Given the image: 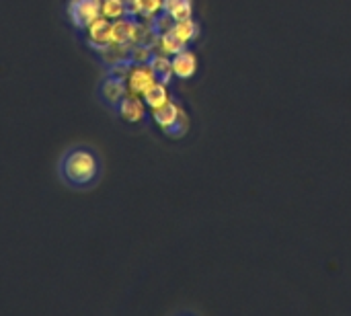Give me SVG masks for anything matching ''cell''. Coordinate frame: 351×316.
Here are the masks:
<instances>
[{"instance_id": "obj_8", "label": "cell", "mask_w": 351, "mask_h": 316, "mask_svg": "<svg viewBox=\"0 0 351 316\" xmlns=\"http://www.w3.org/2000/svg\"><path fill=\"white\" fill-rule=\"evenodd\" d=\"M136 33H138V21L132 16H123L113 21V43H121V45H134L136 43Z\"/></svg>"}, {"instance_id": "obj_6", "label": "cell", "mask_w": 351, "mask_h": 316, "mask_svg": "<svg viewBox=\"0 0 351 316\" xmlns=\"http://www.w3.org/2000/svg\"><path fill=\"white\" fill-rule=\"evenodd\" d=\"M171 66H173V76L187 80L197 72V58L191 49H181L175 56H171Z\"/></svg>"}, {"instance_id": "obj_3", "label": "cell", "mask_w": 351, "mask_h": 316, "mask_svg": "<svg viewBox=\"0 0 351 316\" xmlns=\"http://www.w3.org/2000/svg\"><path fill=\"white\" fill-rule=\"evenodd\" d=\"M125 97H128V82H125V78H121V76L109 74V76L101 82V86H99V99H101L103 105L109 107V109H115V111H117L119 103H121Z\"/></svg>"}, {"instance_id": "obj_4", "label": "cell", "mask_w": 351, "mask_h": 316, "mask_svg": "<svg viewBox=\"0 0 351 316\" xmlns=\"http://www.w3.org/2000/svg\"><path fill=\"white\" fill-rule=\"evenodd\" d=\"M125 82H128V95L142 97L156 82V74L150 68V64H134Z\"/></svg>"}, {"instance_id": "obj_2", "label": "cell", "mask_w": 351, "mask_h": 316, "mask_svg": "<svg viewBox=\"0 0 351 316\" xmlns=\"http://www.w3.org/2000/svg\"><path fill=\"white\" fill-rule=\"evenodd\" d=\"M101 2L103 0H70L68 2V16L72 25L84 31L95 19L101 16Z\"/></svg>"}, {"instance_id": "obj_13", "label": "cell", "mask_w": 351, "mask_h": 316, "mask_svg": "<svg viewBox=\"0 0 351 316\" xmlns=\"http://www.w3.org/2000/svg\"><path fill=\"white\" fill-rule=\"evenodd\" d=\"M154 51H158V53H165V56H175L177 51H181V49H185L187 45L183 43V41H179L171 31L169 33H160V35H156V41H154Z\"/></svg>"}, {"instance_id": "obj_10", "label": "cell", "mask_w": 351, "mask_h": 316, "mask_svg": "<svg viewBox=\"0 0 351 316\" xmlns=\"http://www.w3.org/2000/svg\"><path fill=\"white\" fill-rule=\"evenodd\" d=\"M171 33H173L179 41H183L185 45H189V43H193V41L199 37V25L193 21V16H191V19H183V21H175Z\"/></svg>"}, {"instance_id": "obj_9", "label": "cell", "mask_w": 351, "mask_h": 316, "mask_svg": "<svg viewBox=\"0 0 351 316\" xmlns=\"http://www.w3.org/2000/svg\"><path fill=\"white\" fill-rule=\"evenodd\" d=\"M117 113H119L125 121L138 123V121H142V119L146 117V103H144L140 97L128 95V97L119 103Z\"/></svg>"}, {"instance_id": "obj_5", "label": "cell", "mask_w": 351, "mask_h": 316, "mask_svg": "<svg viewBox=\"0 0 351 316\" xmlns=\"http://www.w3.org/2000/svg\"><path fill=\"white\" fill-rule=\"evenodd\" d=\"M111 31H113V21H109V19H105V16L95 19V21L84 29L86 41H88L95 49H99V51L113 43Z\"/></svg>"}, {"instance_id": "obj_11", "label": "cell", "mask_w": 351, "mask_h": 316, "mask_svg": "<svg viewBox=\"0 0 351 316\" xmlns=\"http://www.w3.org/2000/svg\"><path fill=\"white\" fill-rule=\"evenodd\" d=\"M169 84H165V82H154L144 95H142V101L146 103V107L152 111V109H158V107H162L167 101H171V97H169V88H167Z\"/></svg>"}, {"instance_id": "obj_14", "label": "cell", "mask_w": 351, "mask_h": 316, "mask_svg": "<svg viewBox=\"0 0 351 316\" xmlns=\"http://www.w3.org/2000/svg\"><path fill=\"white\" fill-rule=\"evenodd\" d=\"M165 12L171 14L175 21L191 19L193 16V0H165Z\"/></svg>"}, {"instance_id": "obj_1", "label": "cell", "mask_w": 351, "mask_h": 316, "mask_svg": "<svg viewBox=\"0 0 351 316\" xmlns=\"http://www.w3.org/2000/svg\"><path fill=\"white\" fill-rule=\"evenodd\" d=\"M101 156L88 146H72L58 160V177L70 189H90L101 177Z\"/></svg>"}, {"instance_id": "obj_15", "label": "cell", "mask_w": 351, "mask_h": 316, "mask_svg": "<svg viewBox=\"0 0 351 316\" xmlns=\"http://www.w3.org/2000/svg\"><path fill=\"white\" fill-rule=\"evenodd\" d=\"M101 16L109 21H117L128 16V4L125 0H103L101 2Z\"/></svg>"}, {"instance_id": "obj_12", "label": "cell", "mask_w": 351, "mask_h": 316, "mask_svg": "<svg viewBox=\"0 0 351 316\" xmlns=\"http://www.w3.org/2000/svg\"><path fill=\"white\" fill-rule=\"evenodd\" d=\"M148 64H150V68L154 70V74H156V80H158V82H165V84H169V82H171V78H173L171 56H165V53L154 51Z\"/></svg>"}, {"instance_id": "obj_7", "label": "cell", "mask_w": 351, "mask_h": 316, "mask_svg": "<svg viewBox=\"0 0 351 316\" xmlns=\"http://www.w3.org/2000/svg\"><path fill=\"white\" fill-rule=\"evenodd\" d=\"M181 111H183V107H179L175 101H167L162 107L152 109V119H154V123H156L162 132L171 134L173 127L177 125V121H179Z\"/></svg>"}, {"instance_id": "obj_16", "label": "cell", "mask_w": 351, "mask_h": 316, "mask_svg": "<svg viewBox=\"0 0 351 316\" xmlns=\"http://www.w3.org/2000/svg\"><path fill=\"white\" fill-rule=\"evenodd\" d=\"M154 53V47L152 45H146V43H134L132 45V51H130V60L132 64H148L150 58Z\"/></svg>"}]
</instances>
